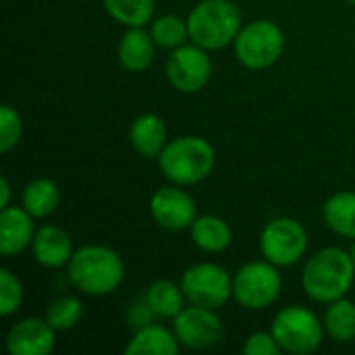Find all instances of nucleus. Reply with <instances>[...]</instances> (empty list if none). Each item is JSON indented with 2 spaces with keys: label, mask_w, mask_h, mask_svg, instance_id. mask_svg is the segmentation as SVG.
I'll use <instances>...</instances> for the list:
<instances>
[{
  "label": "nucleus",
  "mask_w": 355,
  "mask_h": 355,
  "mask_svg": "<svg viewBox=\"0 0 355 355\" xmlns=\"http://www.w3.org/2000/svg\"><path fill=\"white\" fill-rule=\"evenodd\" d=\"M270 333L275 335L279 347L291 355H310L318 352L327 337L324 320H320L316 312L304 306H287L279 310Z\"/></svg>",
  "instance_id": "5"
},
{
  "label": "nucleus",
  "mask_w": 355,
  "mask_h": 355,
  "mask_svg": "<svg viewBox=\"0 0 355 355\" xmlns=\"http://www.w3.org/2000/svg\"><path fill=\"white\" fill-rule=\"evenodd\" d=\"M322 218L335 235L343 239H355V191L333 193L324 202Z\"/></svg>",
  "instance_id": "20"
},
{
  "label": "nucleus",
  "mask_w": 355,
  "mask_h": 355,
  "mask_svg": "<svg viewBox=\"0 0 355 355\" xmlns=\"http://www.w3.org/2000/svg\"><path fill=\"white\" fill-rule=\"evenodd\" d=\"M241 352L245 355H279L283 349L279 347V343H277V339H275L272 333L256 331V333H252L245 339Z\"/></svg>",
  "instance_id": "29"
},
{
  "label": "nucleus",
  "mask_w": 355,
  "mask_h": 355,
  "mask_svg": "<svg viewBox=\"0 0 355 355\" xmlns=\"http://www.w3.org/2000/svg\"><path fill=\"white\" fill-rule=\"evenodd\" d=\"M156 160L164 179L187 187L202 183L212 175L216 166V152L208 139L200 135H183L168 139Z\"/></svg>",
  "instance_id": "3"
},
{
  "label": "nucleus",
  "mask_w": 355,
  "mask_h": 355,
  "mask_svg": "<svg viewBox=\"0 0 355 355\" xmlns=\"http://www.w3.org/2000/svg\"><path fill=\"white\" fill-rule=\"evenodd\" d=\"M144 300L148 302L150 310L154 312L156 318H175L181 314V310L185 308V293L181 289V283H173L166 279H158L154 281L148 291L144 293Z\"/></svg>",
  "instance_id": "22"
},
{
  "label": "nucleus",
  "mask_w": 355,
  "mask_h": 355,
  "mask_svg": "<svg viewBox=\"0 0 355 355\" xmlns=\"http://www.w3.org/2000/svg\"><path fill=\"white\" fill-rule=\"evenodd\" d=\"M191 241L198 250L208 254H220L233 243V231L229 223L214 214H202L189 229Z\"/></svg>",
  "instance_id": "19"
},
{
  "label": "nucleus",
  "mask_w": 355,
  "mask_h": 355,
  "mask_svg": "<svg viewBox=\"0 0 355 355\" xmlns=\"http://www.w3.org/2000/svg\"><path fill=\"white\" fill-rule=\"evenodd\" d=\"M44 318L56 333L73 331L83 318V304L73 295H60L48 304Z\"/></svg>",
  "instance_id": "26"
},
{
  "label": "nucleus",
  "mask_w": 355,
  "mask_h": 355,
  "mask_svg": "<svg viewBox=\"0 0 355 355\" xmlns=\"http://www.w3.org/2000/svg\"><path fill=\"white\" fill-rule=\"evenodd\" d=\"M21 133H23L21 114L10 104H2V108H0V152L2 154L10 152L21 141Z\"/></svg>",
  "instance_id": "28"
},
{
  "label": "nucleus",
  "mask_w": 355,
  "mask_h": 355,
  "mask_svg": "<svg viewBox=\"0 0 355 355\" xmlns=\"http://www.w3.org/2000/svg\"><path fill=\"white\" fill-rule=\"evenodd\" d=\"M355 281L352 254L341 248H324L310 256L302 270V287L306 295L322 306H329L349 293Z\"/></svg>",
  "instance_id": "1"
},
{
  "label": "nucleus",
  "mask_w": 355,
  "mask_h": 355,
  "mask_svg": "<svg viewBox=\"0 0 355 355\" xmlns=\"http://www.w3.org/2000/svg\"><path fill=\"white\" fill-rule=\"evenodd\" d=\"M67 275L73 287L92 297L114 293L125 281L123 258L106 245H83L75 250L67 264Z\"/></svg>",
  "instance_id": "2"
},
{
  "label": "nucleus",
  "mask_w": 355,
  "mask_h": 355,
  "mask_svg": "<svg viewBox=\"0 0 355 355\" xmlns=\"http://www.w3.org/2000/svg\"><path fill=\"white\" fill-rule=\"evenodd\" d=\"M33 258L44 268H62L75 254L71 235L56 225H44L35 231L31 243Z\"/></svg>",
  "instance_id": "15"
},
{
  "label": "nucleus",
  "mask_w": 355,
  "mask_h": 355,
  "mask_svg": "<svg viewBox=\"0 0 355 355\" xmlns=\"http://www.w3.org/2000/svg\"><path fill=\"white\" fill-rule=\"evenodd\" d=\"M345 2H349V4H354L355 6V0H345Z\"/></svg>",
  "instance_id": "33"
},
{
  "label": "nucleus",
  "mask_w": 355,
  "mask_h": 355,
  "mask_svg": "<svg viewBox=\"0 0 355 355\" xmlns=\"http://www.w3.org/2000/svg\"><path fill=\"white\" fill-rule=\"evenodd\" d=\"M106 12L125 27H146L154 21V0H102Z\"/></svg>",
  "instance_id": "24"
},
{
  "label": "nucleus",
  "mask_w": 355,
  "mask_h": 355,
  "mask_svg": "<svg viewBox=\"0 0 355 355\" xmlns=\"http://www.w3.org/2000/svg\"><path fill=\"white\" fill-rule=\"evenodd\" d=\"M166 79L181 94H198L212 79V58L198 44H183L171 50L166 60Z\"/></svg>",
  "instance_id": "10"
},
{
  "label": "nucleus",
  "mask_w": 355,
  "mask_h": 355,
  "mask_svg": "<svg viewBox=\"0 0 355 355\" xmlns=\"http://www.w3.org/2000/svg\"><path fill=\"white\" fill-rule=\"evenodd\" d=\"M349 254H352V260H354V264H355V239H354V245H352V250H349Z\"/></svg>",
  "instance_id": "32"
},
{
  "label": "nucleus",
  "mask_w": 355,
  "mask_h": 355,
  "mask_svg": "<svg viewBox=\"0 0 355 355\" xmlns=\"http://www.w3.org/2000/svg\"><path fill=\"white\" fill-rule=\"evenodd\" d=\"M308 252V231L306 227L291 218L279 216L266 223L260 233V254L264 260L279 268L295 266Z\"/></svg>",
  "instance_id": "8"
},
{
  "label": "nucleus",
  "mask_w": 355,
  "mask_h": 355,
  "mask_svg": "<svg viewBox=\"0 0 355 355\" xmlns=\"http://www.w3.org/2000/svg\"><path fill=\"white\" fill-rule=\"evenodd\" d=\"M150 33L158 48L175 50L189 40V27L187 19H181L179 15H162L156 17L150 25Z\"/></svg>",
  "instance_id": "25"
},
{
  "label": "nucleus",
  "mask_w": 355,
  "mask_h": 355,
  "mask_svg": "<svg viewBox=\"0 0 355 355\" xmlns=\"http://www.w3.org/2000/svg\"><path fill=\"white\" fill-rule=\"evenodd\" d=\"M150 216L166 231H185L198 218V206L183 185H168L154 191L150 198Z\"/></svg>",
  "instance_id": "12"
},
{
  "label": "nucleus",
  "mask_w": 355,
  "mask_h": 355,
  "mask_svg": "<svg viewBox=\"0 0 355 355\" xmlns=\"http://www.w3.org/2000/svg\"><path fill=\"white\" fill-rule=\"evenodd\" d=\"M324 331L337 343L355 341V302L341 297L327 306L324 312Z\"/></svg>",
  "instance_id": "23"
},
{
  "label": "nucleus",
  "mask_w": 355,
  "mask_h": 355,
  "mask_svg": "<svg viewBox=\"0 0 355 355\" xmlns=\"http://www.w3.org/2000/svg\"><path fill=\"white\" fill-rule=\"evenodd\" d=\"M116 52L123 69L131 73H141L154 60L156 42L146 27H127V31L119 40Z\"/></svg>",
  "instance_id": "17"
},
{
  "label": "nucleus",
  "mask_w": 355,
  "mask_h": 355,
  "mask_svg": "<svg viewBox=\"0 0 355 355\" xmlns=\"http://www.w3.org/2000/svg\"><path fill=\"white\" fill-rule=\"evenodd\" d=\"M181 289L189 304L220 310L233 300V277L214 262H200L183 272Z\"/></svg>",
  "instance_id": "9"
},
{
  "label": "nucleus",
  "mask_w": 355,
  "mask_h": 355,
  "mask_svg": "<svg viewBox=\"0 0 355 355\" xmlns=\"http://www.w3.org/2000/svg\"><path fill=\"white\" fill-rule=\"evenodd\" d=\"M173 331L183 347L208 349L223 339V320L216 310L189 304L173 318Z\"/></svg>",
  "instance_id": "11"
},
{
  "label": "nucleus",
  "mask_w": 355,
  "mask_h": 355,
  "mask_svg": "<svg viewBox=\"0 0 355 355\" xmlns=\"http://www.w3.org/2000/svg\"><path fill=\"white\" fill-rule=\"evenodd\" d=\"M237 60L250 71H264L272 67L285 50L283 29L268 19H256L241 27L233 42Z\"/></svg>",
  "instance_id": "6"
},
{
  "label": "nucleus",
  "mask_w": 355,
  "mask_h": 355,
  "mask_svg": "<svg viewBox=\"0 0 355 355\" xmlns=\"http://www.w3.org/2000/svg\"><path fill=\"white\" fill-rule=\"evenodd\" d=\"M21 206L33 218H48L60 206V189L50 179H33L25 185L21 196Z\"/></svg>",
  "instance_id": "21"
},
{
  "label": "nucleus",
  "mask_w": 355,
  "mask_h": 355,
  "mask_svg": "<svg viewBox=\"0 0 355 355\" xmlns=\"http://www.w3.org/2000/svg\"><path fill=\"white\" fill-rule=\"evenodd\" d=\"M0 191H2V200H0V210H2V208L10 206L8 204V200H10V185H8V179L4 175L0 179Z\"/></svg>",
  "instance_id": "31"
},
{
  "label": "nucleus",
  "mask_w": 355,
  "mask_h": 355,
  "mask_svg": "<svg viewBox=\"0 0 355 355\" xmlns=\"http://www.w3.org/2000/svg\"><path fill=\"white\" fill-rule=\"evenodd\" d=\"M129 141L139 156L158 158L164 146L168 144L166 123L154 112L139 114L129 127Z\"/></svg>",
  "instance_id": "16"
},
{
  "label": "nucleus",
  "mask_w": 355,
  "mask_h": 355,
  "mask_svg": "<svg viewBox=\"0 0 355 355\" xmlns=\"http://www.w3.org/2000/svg\"><path fill=\"white\" fill-rule=\"evenodd\" d=\"M23 297H25V289L19 277L12 270L2 268L0 270V314L4 318L12 316L21 308Z\"/></svg>",
  "instance_id": "27"
},
{
  "label": "nucleus",
  "mask_w": 355,
  "mask_h": 355,
  "mask_svg": "<svg viewBox=\"0 0 355 355\" xmlns=\"http://www.w3.org/2000/svg\"><path fill=\"white\" fill-rule=\"evenodd\" d=\"M283 291L279 266L268 260L248 262L233 275V300L252 312L272 306Z\"/></svg>",
  "instance_id": "7"
},
{
  "label": "nucleus",
  "mask_w": 355,
  "mask_h": 355,
  "mask_svg": "<svg viewBox=\"0 0 355 355\" xmlns=\"http://www.w3.org/2000/svg\"><path fill=\"white\" fill-rule=\"evenodd\" d=\"M33 216L21 206H6L0 212V254L15 258L31 248L35 237Z\"/></svg>",
  "instance_id": "14"
},
{
  "label": "nucleus",
  "mask_w": 355,
  "mask_h": 355,
  "mask_svg": "<svg viewBox=\"0 0 355 355\" xmlns=\"http://www.w3.org/2000/svg\"><path fill=\"white\" fill-rule=\"evenodd\" d=\"M54 345L56 331L46 318H23L6 335V352L10 355H48Z\"/></svg>",
  "instance_id": "13"
},
{
  "label": "nucleus",
  "mask_w": 355,
  "mask_h": 355,
  "mask_svg": "<svg viewBox=\"0 0 355 355\" xmlns=\"http://www.w3.org/2000/svg\"><path fill=\"white\" fill-rule=\"evenodd\" d=\"M154 312L150 310V306H148V302L141 297L137 304H131V308H129V312H127V322H129V327L131 329H141V327H146V324H152L154 322Z\"/></svg>",
  "instance_id": "30"
},
{
  "label": "nucleus",
  "mask_w": 355,
  "mask_h": 355,
  "mask_svg": "<svg viewBox=\"0 0 355 355\" xmlns=\"http://www.w3.org/2000/svg\"><path fill=\"white\" fill-rule=\"evenodd\" d=\"M187 27L189 40L212 52L237 40L243 19L233 0H200L187 15Z\"/></svg>",
  "instance_id": "4"
},
{
  "label": "nucleus",
  "mask_w": 355,
  "mask_h": 355,
  "mask_svg": "<svg viewBox=\"0 0 355 355\" xmlns=\"http://www.w3.org/2000/svg\"><path fill=\"white\" fill-rule=\"evenodd\" d=\"M179 339L175 331L162 324H146L133 333L129 339L125 354L127 355H177L179 354Z\"/></svg>",
  "instance_id": "18"
}]
</instances>
